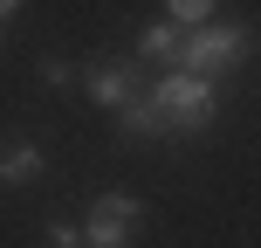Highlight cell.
Listing matches in <instances>:
<instances>
[{
	"label": "cell",
	"mask_w": 261,
	"mask_h": 248,
	"mask_svg": "<svg viewBox=\"0 0 261 248\" xmlns=\"http://www.w3.org/2000/svg\"><path fill=\"white\" fill-rule=\"evenodd\" d=\"M158 118H165V138H199L213 118H220V97H213V76H193V69H165L151 83Z\"/></svg>",
	"instance_id": "6da1fadb"
},
{
	"label": "cell",
	"mask_w": 261,
	"mask_h": 248,
	"mask_svg": "<svg viewBox=\"0 0 261 248\" xmlns=\"http://www.w3.org/2000/svg\"><path fill=\"white\" fill-rule=\"evenodd\" d=\"M248 49H254V35H248L241 21H199V28H179V55H172V69L220 76V69H234Z\"/></svg>",
	"instance_id": "7a4b0ae2"
},
{
	"label": "cell",
	"mask_w": 261,
	"mask_h": 248,
	"mask_svg": "<svg viewBox=\"0 0 261 248\" xmlns=\"http://www.w3.org/2000/svg\"><path fill=\"white\" fill-rule=\"evenodd\" d=\"M144 228V200L138 193H96L90 221H83V248H130Z\"/></svg>",
	"instance_id": "3957f363"
},
{
	"label": "cell",
	"mask_w": 261,
	"mask_h": 248,
	"mask_svg": "<svg viewBox=\"0 0 261 248\" xmlns=\"http://www.w3.org/2000/svg\"><path fill=\"white\" fill-rule=\"evenodd\" d=\"M144 90V62H90L83 69V97H90L96 110H117L124 97Z\"/></svg>",
	"instance_id": "277c9868"
},
{
	"label": "cell",
	"mask_w": 261,
	"mask_h": 248,
	"mask_svg": "<svg viewBox=\"0 0 261 248\" xmlns=\"http://www.w3.org/2000/svg\"><path fill=\"white\" fill-rule=\"evenodd\" d=\"M41 172H48V159H41L35 138H7L0 145V186H35Z\"/></svg>",
	"instance_id": "5b68a950"
},
{
	"label": "cell",
	"mask_w": 261,
	"mask_h": 248,
	"mask_svg": "<svg viewBox=\"0 0 261 248\" xmlns=\"http://www.w3.org/2000/svg\"><path fill=\"white\" fill-rule=\"evenodd\" d=\"M110 118H117V131H124V138H165V118H158V97H151V83H144L138 97H124V104L110 110Z\"/></svg>",
	"instance_id": "8992f818"
},
{
	"label": "cell",
	"mask_w": 261,
	"mask_h": 248,
	"mask_svg": "<svg viewBox=\"0 0 261 248\" xmlns=\"http://www.w3.org/2000/svg\"><path fill=\"white\" fill-rule=\"evenodd\" d=\"M172 55H179V28H172V21L138 28V62H165L172 69Z\"/></svg>",
	"instance_id": "52a82bcc"
},
{
	"label": "cell",
	"mask_w": 261,
	"mask_h": 248,
	"mask_svg": "<svg viewBox=\"0 0 261 248\" xmlns=\"http://www.w3.org/2000/svg\"><path fill=\"white\" fill-rule=\"evenodd\" d=\"M213 14H220V0H165L172 28H199V21H213Z\"/></svg>",
	"instance_id": "ba28073f"
},
{
	"label": "cell",
	"mask_w": 261,
	"mask_h": 248,
	"mask_svg": "<svg viewBox=\"0 0 261 248\" xmlns=\"http://www.w3.org/2000/svg\"><path fill=\"white\" fill-rule=\"evenodd\" d=\"M48 248H83V228H69V221H48V235H41Z\"/></svg>",
	"instance_id": "9c48e42d"
},
{
	"label": "cell",
	"mask_w": 261,
	"mask_h": 248,
	"mask_svg": "<svg viewBox=\"0 0 261 248\" xmlns=\"http://www.w3.org/2000/svg\"><path fill=\"white\" fill-rule=\"evenodd\" d=\"M41 83H48V90H69V83H76V69H69V62H55V55H48V62H41Z\"/></svg>",
	"instance_id": "30bf717a"
},
{
	"label": "cell",
	"mask_w": 261,
	"mask_h": 248,
	"mask_svg": "<svg viewBox=\"0 0 261 248\" xmlns=\"http://www.w3.org/2000/svg\"><path fill=\"white\" fill-rule=\"evenodd\" d=\"M7 14H21V0H0V21H7Z\"/></svg>",
	"instance_id": "8fae6325"
}]
</instances>
